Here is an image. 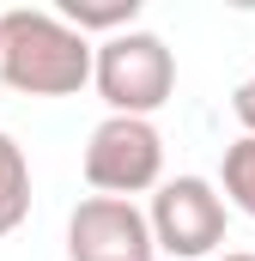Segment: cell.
<instances>
[{
	"label": "cell",
	"instance_id": "cell-1",
	"mask_svg": "<svg viewBox=\"0 0 255 261\" xmlns=\"http://www.w3.org/2000/svg\"><path fill=\"white\" fill-rule=\"evenodd\" d=\"M91 73H97V49L61 12L43 6L0 12V85L24 97H73L91 85Z\"/></svg>",
	"mask_w": 255,
	"mask_h": 261
},
{
	"label": "cell",
	"instance_id": "cell-2",
	"mask_svg": "<svg viewBox=\"0 0 255 261\" xmlns=\"http://www.w3.org/2000/svg\"><path fill=\"white\" fill-rule=\"evenodd\" d=\"M91 85L110 103V116H146L152 122V110H164L170 91H176V55L152 31H122L97 49Z\"/></svg>",
	"mask_w": 255,
	"mask_h": 261
},
{
	"label": "cell",
	"instance_id": "cell-3",
	"mask_svg": "<svg viewBox=\"0 0 255 261\" xmlns=\"http://www.w3.org/2000/svg\"><path fill=\"white\" fill-rule=\"evenodd\" d=\"M85 182L116 200L164 189V140H158V128L146 116H104L85 140Z\"/></svg>",
	"mask_w": 255,
	"mask_h": 261
},
{
	"label": "cell",
	"instance_id": "cell-4",
	"mask_svg": "<svg viewBox=\"0 0 255 261\" xmlns=\"http://www.w3.org/2000/svg\"><path fill=\"white\" fill-rule=\"evenodd\" d=\"M152 243L176 261H200L225 243V219H231V200L219 195V182L207 176H170L158 195H152Z\"/></svg>",
	"mask_w": 255,
	"mask_h": 261
},
{
	"label": "cell",
	"instance_id": "cell-5",
	"mask_svg": "<svg viewBox=\"0 0 255 261\" xmlns=\"http://www.w3.org/2000/svg\"><path fill=\"white\" fill-rule=\"evenodd\" d=\"M152 219L116 195H85L67 213V261H152Z\"/></svg>",
	"mask_w": 255,
	"mask_h": 261
},
{
	"label": "cell",
	"instance_id": "cell-6",
	"mask_svg": "<svg viewBox=\"0 0 255 261\" xmlns=\"http://www.w3.org/2000/svg\"><path fill=\"white\" fill-rule=\"evenodd\" d=\"M24 219H31V158L0 128V237H12Z\"/></svg>",
	"mask_w": 255,
	"mask_h": 261
},
{
	"label": "cell",
	"instance_id": "cell-7",
	"mask_svg": "<svg viewBox=\"0 0 255 261\" xmlns=\"http://www.w3.org/2000/svg\"><path fill=\"white\" fill-rule=\"evenodd\" d=\"M219 195L231 200L237 213H249V219H255V134H243V140H231V146H225Z\"/></svg>",
	"mask_w": 255,
	"mask_h": 261
},
{
	"label": "cell",
	"instance_id": "cell-8",
	"mask_svg": "<svg viewBox=\"0 0 255 261\" xmlns=\"http://www.w3.org/2000/svg\"><path fill=\"white\" fill-rule=\"evenodd\" d=\"M61 18L73 24V31H110V37H122V31H134V18H140V0H104V6L67 0Z\"/></svg>",
	"mask_w": 255,
	"mask_h": 261
},
{
	"label": "cell",
	"instance_id": "cell-9",
	"mask_svg": "<svg viewBox=\"0 0 255 261\" xmlns=\"http://www.w3.org/2000/svg\"><path fill=\"white\" fill-rule=\"evenodd\" d=\"M231 116L243 122V134H255V73L237 85V91H231Z\"/></svg>",
	"mask_w": 255,
	"mask_h": 261
},
{
	"label": "cell",
	"instance_id": "cell-10",
	"mask_svg": "<svg viewBox=\"0 0 255 261\" xmlns=\"http://www.w3.org/2000/svg\"><path fill=\"white\" fill-rule=\"evenodd\" d=\"M219 261H255V255H243V249H237V255H219Z\"/></svg>",
	"mask_w": 255,
	"mask_h": 261
}]
</instances>
